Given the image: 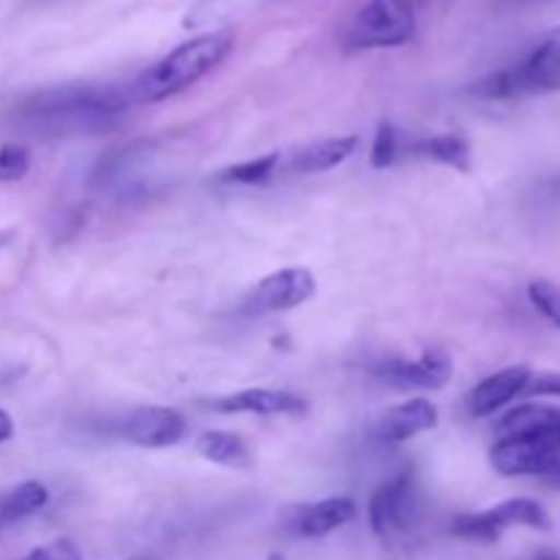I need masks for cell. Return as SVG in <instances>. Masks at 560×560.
<instances>
[{"mask_svg": "<svg viewBox=\"0 0 560 560\" xmlns=\"http://www.w3.org/2000/svg\"><path fill=\"white\" fill-rule=\"evenodd\" d=\"M438 427V408L424 397H413L408 402L388 410L377 424V438L383 443H405L410 438L430 432Z\"/></svg>", "mask_w": 560, "mask_h": 560, "instance_id": "5bb4252c", "label": "cell"}, {"mask_svg": "<svg viewBox=\"0 0 560 560\" xmlns=\"http://www.w3.org/2000/svg\"><path fill=\"white\" fill-rule=\"evenodd\" d=\"M195 448L202 459H208V463L213 465H224V468H249L252 465L249 448H246V443L241 441L238 435H233V432H202V435L197 438Z\"/></svg>", "mask_w": 560, "mask_h": 560, "instance_id": "e0dca14e", "label": "cell"}, {"mask_svg": "<svg viewBox=\"0 0 560 560\" xmlns=\"http://www.w3.org/2000/svg\"><path fill=\"white\" fill-rule=\"evenodd\" d=\"M560 91V27L547 33L528 55L509 69L492 71L476 82L470 93L479 98H517Z\"/></svg>", "mask_w": 560, "mask_h": 560, "instance_id": "3957f363", "label": "cell"}, {"mask_svg": "<svg viewBox=\"0 0 560 560\" xmlns=\"http://www.w3.org/2000/svg\"><path fill=\"white\" fill-rule=\"evenodd\" d=\"M355 514H359V509L350 498H326V501L301 506L290 520V530L295 536H304V539H320V536H328L342 528V525L353 523Z\"/></svg>", "mask_w": 560, "mask_h": 560, "instance_id": "4fadbf2b", "label": "cell"}, {"mask_svg": "<svg viewBox=\"0 0 560 560\" xmlns=\"http://www.w3.org/2000/svg\"><path fill=\"white\" fill-rule=\"evenodd\" d=\"M421 490L413 470L383 481L370 498V525L377 536L405 534L419 523Z\"/></svg>", "mask_w": 560, "mask_h": 560, "instance_id": "8992f818", "label": "cell"}, {"mask_svg": "<svg viewBox=\"0 0 560 560\" xmlns=\"http://www.w3.org/2000/svg\"><path fill=\"white\" fill-rule=\"evenodd\" d=\"M394 159H397V131L392 124H381L375 131V140H372L370 164L375 170H386L392 167Z\"/></svg>", "mask_w": 560, "mask_h": 560, "instance_id": "7402d4cb", "label": "cell"}, {"mask_svg": "<svg viewBox=\"0 0 560 560\" xmlns=\"http://www.w3.org/2000/svg\"><path fill=\"white\" fill-rule=\"evenodd\" d=\"M359 151V137H328V140H317L312 145H304L301 151L293 153L290 159V173L312 175V173H328V170L339 167L348 162L353 153Z\"/></svg>", "mask_w": 560, "mask_h": 560, "instance_id": "9a60e30c", "label": "cell"}, {"mask_svg": "<svg viewBox=\"0 0 560 560\" xmlns=\"http://www.w3.org/2000/svg\"><path fill=\"white\" fill-rule=\"evenodd\" d=\"M424 0H370L345 27V49L402 47L416 36Z\"/></svg>", "mask_w": 560, "mask_h": 560, "instance_id": "277c9868", "label": "cell"}, {"mask_svg": "<svg viewBox=\"0 0 560 560\" xmlns=\"http://www.w3.org/2000/svg\"><path fill=\"white\" fill-rule=\"evenodd\" d=\"M109 430L120 441L135 443L140 448H167L186 435V419L178 410L164 408V405H145V408L120 416Z\"/></svg>", "mask_w": 560, "mask_h": 560, "instance_id": "52a82bcc", "label": "cell"}, {"mask_svg": "<svg viewBox=\"0 0 560 560\" xmlns=\"http://www.w3.org/2000/svg\"><path fill=\"white\" fill-rule=\"evenodd\" d=\"M11 438H14V421L5 410H0V443L11 441Z\"/></svg>", "mask_w": 560, "mask_h": 560, "instance_id": "4316f807", "label": "cell"}, {"mask_svg": "<svg viewBox=\"0 0 560 560\" xmlns=\"http://www.w3.org/2000/svg\"><path fill=\"white\" fill-rule=\"evenodd\" d=\"M523 394H528V397H534V394H541V397H545V394L560 397V375H539V377L530 375L528 386H525Z\"/></svg>", "mask_w": 560, "mask_h": 560, "instance_id": "d4e9b609", "label": "cell"}, {"mask_svg": "<svg viewBox=\"0 0 560 560\" xmlns=\"http://www.w3.org/2000/svg\"><path fill=\"white\" fill-rule=\"evenodd\" d=\"M279 164V153H268V156L260 159H249V162L233 164V167L222 170L219 173V180L222 184H262L266 178H271L277 173Z\"/></svg>", "mask_w": 560, "mask_h": 560, "instance_id": "ffe728a7", "label": "cell"}, {"mask_svg": "<svg viewBox=\"0 0 560 560\" xmlns=\"http://www.w3.org/2000/svg\"><path fill=\"white\" fill-rule=\"evenodd\" d=\"M315 277L306 268H282V271L268 273L266 279L252 288L246 295V312L252 315H273V312H288L306 304L315 295Z\"/></svg>", "mask_w": 560, "mask_h": 560, "instance_id": "9c48e42d", "label": "cell"}, {"mask_svg": "<svg viewBox=\"0 0 560 560\" xmlns=\"http://www.w3.org/2000/svg\"><path fill=\"white\" fill-rule=\"evenodd\" d=\"M129 560H148V558H129Z\"/></svg>", "mask_w": 560, "mask_h": 560, "instance_id": "f546056e", "label": "cell"}, {"mask_svg": "<svg viewBox=\"0 0 560 560\" xmlns=\"http://www.w3.org/2000/svg\"><path fill=\"white\" fill-rule=\"evenodd\" d=\"M560 459V435L498 438L490 452L492 468L501 476H541Z\"/></svg>", "mask_w": 560, "mask_h": 560, "instance_id": "ba28073f", "label": "cell"}, {"mask_svg": "<svg viewBox=\"0 0 560 560\" xmlns=\"http://www.w3.org/2000/svg\"><path fill=\"white\" fill-rule=\"evenodd\" d=\"M530 375H534L530 366L517 364V366H506V370L495 372V375H490L487 381H481L468 397L470 416H479V419L481 416H492L498 413V410L506 408L512 399L523 397Z\"/></svg>", "mask_w": 560, "mask_h": 560, "instance_id": "8fae6325", "label": "cell"}, {"mask_svg": "<svg viewBox=\"0 0 560 560\" xmlns=\"http://www.w3.org/2000/svg\"><path fill=\"white\" fill-rule=\"evenodd\" d=\"M49 501V490L42 481H22L14 490L0 498V528L20 523V520L33 517L42 512Z\"/></svg>", "mask_w": 560, "mask_h": 560, "instance_id": "ac0fdd59", "label": "cell"}, {"mask_svg": "<svg viewBox=\"0 0 560 560\" xmlns=\"http://www.w3.org/2000/svg\"><path fill=\"white\" fill-rule=\"evenodd\" d=\"M22 560H82L80 550H77L74 541L69 539H58V541H49V545L36 547L33 552H27Z\"/></svg>", "mask_w": 560, "mask_h": 560, "instance_id": "cb8c5ba5", "label": "cell"}, {"mask_svg": "<svg viewBox=\"0 0 560 560\" xmlns=\"http://www.w3.org/2000/svg\"><path fill=\"white\" fill-rule=\"evenodd\" d=\"M208 408L222 410V413H257V416H279V413H304L310 405L304 397L293 392H273V388H244V392L228 394L208 402Z\"/></svg>", "mask_w": 560, "mask_h": 560, "instance_id": "7c38bea8", "label": "cell"}, {"mask_svg": "<svg viewBox=\"0 0 560 560\" xmlns=\"http://www.w3.org/2000/svg\"><path fill=\"white\" fill-rule=\"evenodd\" d=\"M534 560H560V556L552 550H541V552H536Z\"/></svg>", "mask_w": 560, "mask_h": 560, "instance_id": "f1b7e54d", "label": "cell"}, {"mask_svg": "<svg viewBox=\"0 0 560 560\" xmlns=\"http://www.w3.org/2000/svg\"><path fill=\"white\" fill-rule=\"evenodd\" d=\"M124 109V102L113 91H93V88H63V91L36 93L20 107V120L31 131H66L102 129L113 124L115 115Z\"/></svg>", "mask_w": 560, "mask_h": 560, "instance_id": "7a4b0ae2", "label": "cell"}, {"mask_svg": "<svg viewBox=\"0 0 560 560\" xmlns=\"http://www.w3.org/2000/svg\"><path fill=\"white\" fill-rule=\"evenodd\" d=\"M235 44L233 31H211L202 36L189 38V42L178 44L173 52L164 55L162 60L142 71L135 82L137 102H162V98L175 96V93L186 91L195 85L197 80L217 69L224 58L230 55Z\"/></svg>", "mask_w": 560, "mask_h": 560, "instance_id": "6da1fadb", "label": "cell"}, {"mask_svg": "<svg viewBox=\"0 0 560 560\" xmlns=\"http://www.w3.org/2000/svg\"><path fill=\"white\" fill-rule=\"evenodd\" d=\"M495 432L501 438L514 435H560V410L550 405H520L503 413Z\"/></svg>", "mask_w": 560, "mask_h": 560, "instance_id": "2e32d148", "label": "cell"}, {"mask_svg": "<svg viewBox=\"0 0 560 560\" xmlns=\"http://www.w3.org/2000/svg\"><path fill=\"white\" fill-rule=\"evenodd\" d=\"M509 528H534V530H550L552 520L545 512V506H539L530 498H512V501H503L498 506L487 509L479 514H459L452 523V534L459 539L468 541H492L501 539Z\"/></svg>", "mask_w": 560, "mask_h": 560, "instance_id": "5b68a950", "label": "cell"}, {"mask_svg": "<svg viewBox=\"0 0 560 560\" xmlns=\"http://www.w3.org/2000/svg\"><path fill=\"white\" fill-rule=\"evenodd\" d=\"M31 170V156L25 148L20 145H3L0 148V184H14L22 180Z\"/></svg>", "mask_w": 560, "mask_h": 560, "instance_id": "603a6c76", "label": "cell"}, {"mask_svg": "<svg viewBox=\"0 0 560 560\" xmlns=\"http://www.w3.org/2000/svg\"><path fill=\"white\" fill-rule=\"evenodd\" d=\"M539 479H541V485L550 487V490H560V459L556 465H550V468H547Z\"/></svg>", "mask_w": 560, "mask_h": 560, "instance_id": "484cf974", "label": "cell"}, {"mask_svg": "<svg viewBox=\"0 0 560 560\" xmlns=\"http://www.w3.org/2000/svg\"><path fill=\"white\" fill-rule=\"evenodd\" d=\"M419 156L432 159L438 164H446V167L459 170V173H468L470 170V145L465 137L459 135H438L430 140L419 142L416 145Z\"/></svg>", "mask_w": 560, "mask_h": 560, "instance_id": "d6986e66", "label": "cell"}, {"mask_svg": "<svg viewBox=\"0 0 560 560\" xmlns=\"http://www.w3.org/2000/svg\"><path fill=\"white\" fill-rule=\"evenodd\" d=\"M11 238H14V233H11V230H0V252L11 244Z\"/></svg>", "mask_w": 560, "mask_h": 560, "instance_id": "83f0119b", "label": "cell"}, {"mask_svg": "<svg viewBox=\"0 0 560 560\" xmlns=\"http://www.w3.org/2000/svg\"><path fill=\"white\" fill-rule=\"evenodd\" d=\"M377 377L388 383V386L397 388H443L452 377V359H448L446 350H424L419 359L413 361H388L377 370Z\"/></svg>", "mask_w": 560, "mask_h": 560, "instance_id": "30bf717a", "label": "cell"}, {"mask_svg": "<svg viewBox=\"0 0 560 560\" xmlns=\"http://www.w3.org/2000/svg\"><path fill=\"white\" fill-rule=\"evenodd\" d=\"M528 299L534 310L560 331V288L547 282V279H534L528 284Z\"/></svg>", "mask_w": 560, "mask_h": 560, "instance_id": "44dd1931", "label": "cell"}]
</instances>
